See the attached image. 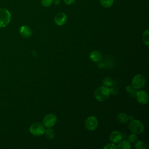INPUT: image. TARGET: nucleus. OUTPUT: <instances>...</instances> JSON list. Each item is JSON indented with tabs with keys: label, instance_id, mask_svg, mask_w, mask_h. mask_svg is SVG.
<instances>
[{
	"label": "nucleus",
	"instance_id": "obj_1",
	"mask_svg": "<svg viewBox=\"0 0 149 149\" xmlns=\"http://www.w3.org/2000/svg\"><path fill=\"white\" fill-rule=\"evenodd\" d=\"M111 94L110 88L104 86L97 87L94 91V97L97 100L102 102L107 100Z\"/></svg>",
	"mask_w": 149,
	"mask_h": 149
},
{
	"label": "nucleus",
	"instance_id": "obj_2",
	"mask_svg": "<svg viewBox=\"0 0 149 149\" xmlns=\"http://www.w3.org/2000/svg\"><path fill=\"white\" fill-rule=\"evenodd\" d=\"M130 131L134 134H140L144 130V126L143 123L137 119H132L129 124Z\"/></svg>",
	"mask_w": 149,
	"mask_h": 149
},
{
	"label": "nucleus",
	"instance_id": "obj_3",
	"mask_svg": "<svg viewBox=\"0 0 149 149\" xmlns=\"http://www.w3.org/2000/svg\"><path fill=\"white\" fill-rule=\"evenodd\" d=\"M11 14L5 8H0V28L6 27L10 22Z\"/></svg>",
	"mask_w": 149,
	"mask_h": 149
},
{
	"label": "nucleus",
	"instance_id": "obj_4",
	"mask_svg": "<svg viewBox=\"0 0 149 149\" xmlns=\"http://www.w3.org/2000/svg\"><path fill=\"white\" fill-rule=\"evenodd\" d=\"M145 84L146 78L141 74H137L134 76L132 81V86L137 90L143 88L145 86Z\"/></svg>",
	"mask_w": 149,
	"mask_h": 149
},
{
	"label": "nucleus",
	"instance_id": "obj_5",
	"mask_svg": "<svg viewBox=\"0 0 149 149\" xmlns=\"http://www.w3.org/2000/svg\"><path fill=\"white\" fill-rule=\"evenodd\" d=\"M29 131L31 134L35 136H40L44 134L45 127L40 123H34L30 126Z\"/></svg>",
	"mask_w": 149,
	"mask_h": 149
},
{
	"label": "nucleus",
	"instance_id": "obj_6",
	"mask_svg": "<svg viewBox=\"0 0 149 149\" xmlns=\"http://www.w3.org/2000/svg\"><path fill=\"white\" fill-rule=\"evenodd\" d=\"M57 118L53 113H48L43 119V125L47 128H52L56 123Z\"/></svg>",
	"mask_w": 149,
	"mask_h": 149
},
{
	"label": "nucleus",
	"instance_id": "obj_7",
	"mask_svg": "<svg viewBox=\"0 0 149 149\" xmlns=\"http://www.w3.org/2000/svg\"><path fill=\"white\" fill-rule=\"evenodd\" d=\"M98 119L94 116H88L85 122V126L86 129L90 131L94 130L98 126Z\"/></svg>",
	"mask_w": 149,
	"mask_h": 149
},
{
	"label": "nucleus",
	"instance_id": "obj_8",
	"mask_svg": "<svg viewBox=\"0 0 149 149\" xmlns=\"http://www.w3.org/2000/svg\"><path fill=\"white\" fill-rule=\"evenodd\" d=\"M135 97L140 104H146L148 102V95L145 90H141L137 91Z\"/></svg>",
	"mask_w": 149,
	"mask_h": 149
},
{
	"label": "nucleus",
	"instance_id": "obj_9",
	"mask_svg": "<svg viewBox=\"0 0 149 149\" xmlns=\"http://www.w3.org/2000/svg\"><path fill=\"white\" fill-rule=\"evenodd\" d=\"M67 19V15L65 13L60 12L55 15L54 17V22L57 26H61L66 23Z\"/></svg>",
	"mask_w": 149,
	"mask_h": 149
},
{
	"label": "nucleus",
	"instance_id": "obj_10",
	"mask_svg": "<svg viewBox=\"0 0 149 149\" xmlns=\"http://www.w3.org/2000/svg\"><path fill=\"white\" fill-rule=\"evenodd\" d=\"M20 34L24 38H29L32 34V30L28 25H23L19 29Z\"/></svg>",
	"mask_w": 149,
	"mask_h": 149
},
{
	"label": "nucleus",
	"instance_id": "obj_11",
	"mask_svg": "<svg viewBox=\"0 0 149 149\" xmlns=\"http://www.w3.org/2000/svg\"><path fill=\"white\" fill-rule=\"evenodd\" d=\"M121 133L118 131H113L109 134V139L112 143H117L122 140Z\"/></svg>",
	"mask_w": 149,
	"mask_h": 149
},
{
	"label": "nucleus",
	"instance_id": "obj_12",
	"mask_svg": "<svg viewBox=\"0 0 149 149\" xmlns=\"http://www.w3.org/2000/svg\"><path fill=\"white\" fill-rule=\"evenodd\" d=\"M90 59L94 62H100L102 59V55L98 51H93L90 53L89 55Z\"/></svg>",
	"mask_w": 149,
	"mask_h": 149
},
{
	"label": "nucleus",
	"instance_id": "obj_13",
	"mask_svg": "<svg viewBox=\"0 0 149 149\" xmlns=\"http://www.w3.org/2000/svg\"><path fill=\"white\" fill-rule=\"evenodd\" d=\"M116 119L119 122L122 123H126L129 121V117L126 113L124 112H121L117 115Z\"/></svg>",
	"mask_w": 149,
	"mask_h": 149
},
{
	"label": "nucleus",
	"instance_id": "obj_14",
	"mask_svg": "<svg viewBox=\"0 0 149 149\" xmlns=\"http://www.w3.org/2000/svg\"><path fill=\"white\" fill-rule=\"evenodd\" d=\"M118 143L117 148L119 149H129L131 148L130 143L127 140H120Z\"/></svg>",
	"mask_w": 149,
	"mask_h": 149
},
{
	"label": "nucleus",
	"instance_id": "obj_15",
	"mask_svg": "<svg viewBox=\"0 0 149 149\" xmlns=\"http://www.w3.org/2000/svg\"><path fill=\"white\" fill-rule=\"evenodd\" d=\"M44 134L45 136V137L48 140H52L55 137V132L51 128H47V129H45V131Z\"/></svg>",
	"mask_w": 149,
	"mask_h": 149
},
{
	"label": "nucleus",
	"instance_id": "obj_16",
	"mask_svg": "<svg viewBox=\"0 0 149 149\" xmlns=\"http://www.w3.org/2000/svg\"><path fill=\"white\" fill-rule=\"evenodd\" d=\"M100 2L102 7L105 8H109L113 5L114 0H100Z\"/></svg>",
	"mask_w": 149,
	"mask_h": 149
},
{
	"label": "nucleus",
	"instance_id": "obj_17",
	"mask_svg": "<svg viewBox=\"0 0 149 149\" xmlns=\"http://www.w3.org/2000/svg\"><path fill=\"white\" fill-rule=\"evenodd\" d=\"M126 90L131 97H134L137 92V89H136L132 85H129L126 87Z\"/></svg>",
	"mask_w": 149,
	"mask_h": 149
},
{
	"label": "nucleus",
	"instance_id": "obj_18",
	"mask_svg": "<svg viewBox=\"0 0 149 149\" xmlns=\"http://www.w3.org/2000/svg\"><path fill=\"white\" fill-rule=\"evenodd\" d=\"M134 148L136 149H147V146L141 140H137L134 144Z\"/></svg>",
	"mask_w": 149,
	"mask_h": 149
},
{
	"label": "nucleus",
	"instance_id": "obj_19",
	"mask_svg": "<svg viewBox=\"0 0 149 149\" xmlns=\"http://www.w3.org/2000/svg\"><path fill=\"white\" fill-rule=\"evenodd\" d=\"M143 41L145 45L148 46L149 45V31L147 29L143 34L142 36Z\"/></svg>",
	"mask_w": 149,
	"mask_h": 149
},
{
	"label": "nucleus",
	"instance_id": "obj_20",
	"mask_svg": "<svg viewBox=\"0 0 149 149\" xmlns=\"http://www.w3.org/2000/svg\"><path fill=\"white\" fill-rule=\"evenodd\" d=\"M102 83H103V84H104V86L107 87H109L112 86L113 82V81H112V80L111 78L107 77H105V78H104V79H103V80H102Z\"/></svg>",
	"mask_w": 149,
	"mask_h": 149
},
{
	"label": "nucleus",
	"instance_id": "obj_21",
	"mask_svg": "<svg viewBox=\"0 0 149 149\" xmlns=\"http://www.w3.org/2000/svg\"><path fill=\"white\" fill-rule=\"evenodd\" d=\"M137 136L136 135V134H134V133H133V134H131L128 137V141L131 143H135L137 140Z\"/></svg>",
	"mask_w": 149,
	"mask_h": 149
},
{
	"label": "nucleus",
	"instance_id": "obj_22",
	"mask_svg": "<svg viewBox=\"0 0 149 149\" xmlns=\"http://www.w3.org/2000/svg\"><path fill=\"white\" fill-rule=\"evenodd\" d=\"M53 3V0H41V5L45 8L50 6Z\"/></svg>",
	"mask_w": 149,
	"mask_h": 149
},
{
	"label": "nucleus",
	"instance_id": "obj_23",
	"mask_svg": "<svg viewBox=\"0 0 149 149\" xmlns=\"http://www.w3.org/2000/svg\"><path fill=\"white\" fill-rule=\"evenodd\" d=\"M104 149H116L117 148V146H116V145L115 144V143H111L107 144L104 147Z\"/></svg>",
	"mask_w": 149,
	"mask_h": 149
},
{
	"label": "nucleus",
	"instance_id": "obj_24",
	"mask_svg": "<svg viewBox=\"0 0 149 149\" xmlns=\"http://www.w3.org/2000/svg\"><path fill=\"white\" fill-rule=\"evenodd\" d=\"M64 3L68 5H71L72 3H73L76 0H63Z\"/></svg>",
	"mask_w": 149,
	"mask_h": 149
},
{
	"label": "nucleus",
	"instance_id": "obj_25",
	"mask_svg": "<svg viewBox=\"0 0 149 149\" xmlns=\"http://www.w3.org/2000/svg\"><path fill=\"white\" fill-rule=\"evenodd\" d=\"M97 66H98V68H99L100 69H102V68H104V64L103 63H102V62H100Z\"/></svg>",
	"mask_w": 149,
	"mask_h": 149
},
{
	"label": "nucleus",
	"instance_id": "obj_26",
	"mask_svg": "<svg viewBox=\"0 0 149 149\" xmlns=\"http://www.w3.org/2000/svg\"><path fill=\"white\" fill-rule=\"evenodd\" d=\"M53 3L55 5H58L60 3V0H53Z\"/></svg>",
	"mask_w": 149,
	"mask_h": 149
}]
</instances>
